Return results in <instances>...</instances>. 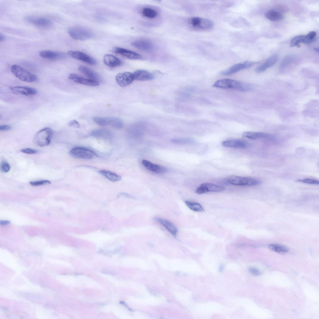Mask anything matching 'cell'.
Listing matches in <instances>:
<instances>
[{"instance_id":"obj_8","label":"cell","mask_w":319,"mask_h":319,"mask_svg":"<svg viewBox=\"0 0 319 319\" xmlns=\"http://www.w3.org/2000/svg\"><path fill=\"white\" fill-rule=\"evenodd\" d=\"M316 33L314 31L310 32L306 35H300L295 36L291 40L290 45L293 47L297 46L299 47L301 43H310L316 40L315 36Z\"/></svg>"},{"instance_id":"obj_7","label":"cell","mask_w":319,"mask_h":319,"mask_svg":"<svg viewBox=\"0 0 319 319\" xmlns=\"http://www.w3.org/2000/svg\"><path fill=\"white\" fill-rule=\"evenodd\" d=\"M189 22L193 27L202 30H210L213 27V25L211 20L200 17H193L190 19Z\"/></svg>"},{"instance_id":"obj_44","label":"cell","mask_w":319,"mask_h":319,"mask_svg":"<svg viewBox=\"0 0 319 319\" xmlns=\"http://www.w3.org/2000/svg\"><path fill=\"white\" fill-rule=\"evenodd\" d=\"M5 37L4 35L0 33V41H3L5 40Z\"/></svg>"},{"instance_id":"obj_12","label":"cell","mask_w":319,"mask_h":319,"mask_svg":"<svg viewBox=\"0 0 319 319\" xmlns=\"http://www.w3.org/2000/svg\"><path fill=\"white\" fill-rule=\"evenodd\" d=\"M68 54L69 56L74 59L90 64L94 65L96 64V61L94 59L82 52L70 50L68 52Z\"/></svg>"},{"instance_id":"obj_24","label":"cell","mask_w":319,"mask_h":319,"mask_svg":"<svg viewBox=\"0 0 319 319\" xmlns=\"http://www.w3.org/2000/svg\"><path fill=\"white\" fill-rule=\"evenodd\" d=\"M103 61L106 65L111 67L119 66L122 63L120 60L110 54L105 55L103 57Z\"/></svg>"},{"instance_id":"obj_35","label":"cell","mask_w":319,"mask_h":319,"mask_svg":"<svg viewBox=\"0 0 319 319\" xmlns=\"http://www.w3.org/2000/svg\"><path fill=\"white\" fill-rule=\"evenodd\" d=\"M297 181L305 183L311 184H318L319 181L316 179L311 178H304L298 179Z\"/></svg>"},{"instance_id":"obj_15","label":"cell","mask_w":319,"mask_h":319,"mask_svg":"<svg viewBox=\"0 0 319 319\" xmlns=\"http://www.w3.org/2000/svg\"><path fill=\"white\" fill-rule=\"evenodd\" d=\"M26 19L28 22L40 27H47L50 26L52 24L51 21L45 17H27Z\"/></svg>"},{"instance_id":"obj_29","label":"cell","mask_w":319,"mask_h":319,"mask_svg":"<svg viewBox=\"0 0 319 319\" xmlns=\"http://www.w3.org/2000/svg\"><path fill=\"white\" fill-rule=\"evenodd\" d=\"M99 173L109 180L112 182H115L121 180L120 176L114 172L105 170L99 171Z\"/></svg>"},{"instance_id":"obj_10","label":"cell","mask_w":319,"mask_h":319,"mask_svg":"<svg viewBox=\"0 0 319 319\" xmlns=\"http://www.w3.org/2000/svg\"><path fill=\"white\" fill-rule=\"evenodd\" d=\"M255 63L254 62L246 61L243 63L237 64L222 71L221 74L225 75H230L242 70L248 69L253 66Z\"/></svg>"},{"instance_id":"obj_13","label":"cell","mask_w":319,"mask_h":319,"mask_svg":"<svg viewBox=\"0 0 319 319\" xmlns=\"http://www.w3.org/2000/svg\"><path fill=\"white\" fill-rule=\"evenodd\" d=\"M68 78L76 83L86 85L95 86L99 85V83L98 81L90 79H86L74 73L69 74Z\"/></svg>"},{"instance_id":"obj_6","label":"cell","mask_w":319,"mask_h":319,"mask_svg":"<svg viewBox=\"0 0 319 319\" xmlns=\"http://www.w3.org/2000/svg\"><path fill=\"white\" fill-rule=\"evenodd\" d=\"M69 153L73 157L87 160L92 159L98 156L93 151L81 147L73 148L70 150Z\"/></svg>"},{"instance_id":"obj_43","label":"cell","mask_w":319,"mask_h":319,"mask_svg":"<svg viewBox=\"0 0 319 319\" xmlns=\"http://www.w3.org/2000/svg\"><path fill=\"white\" fill-rule=\"evenodd\" d=\"M10 223V222L8 221H1L0 224L1 225H5Z\"/></svg>"},{"instance_id":"obj_16","label":"cell","mask_w":319,"mask_h":319,"mask_svg":"<svg viewBox=\"0 0 319 319\" xmlns=\"http://www.w3.org/2000/svg\"><path fill=\"white\" fill-rule=\"evenodd\" d=\"M113 50L116 53L129 59L138 60L142 58L141 56L137 53L122 48L114 47Z\"/></svg>"},{"instance_id":"obj_11","label":"cell","mask_w":319,"mask_h":319,"mask_svg":"<svg viewBox=\"0 0 319 319\" xmlns=\"http://www.w3.org/2000/svg\"><path fill=\"white\" fill-rule=\"evenodd\" d=\"M116 79L117 84L121 87H124L131 83L134 80L133 74L129 72H125L118 74L116 76Z\"/></svg>"},{"instance_id":"obj_34","label":"cell","mask_w":319,"mask_h":319,"mask_svg":"<svg viewBox=\"0 0 319 319\" xmlns=\"http://www.w3.org/2000/svg\"><path fill=\"white\" fill-rule=\"evenodd\" d=\"M294 56L290 55L286 56L280 64V67L281 69H283L288 66L293 61Z\"/></svg>"},{"instance_id":"obj_9","label":"cell","mask_w":319,"mask_h":319,"mask_svg":"<svg viewBox=\"0 0 319 319\" xmlns=\"http://www.w3.org/2000/svg\"><path fill=\"white\" fill-rule=\"evenodd\" d=\"M224 189V188L222 186L210 183H205L199 186L195 192L196 193L200 194L208 192H220Z\"/></svg>"},{"instance_id":"obj_4","label":"cell","mask_w":319,"mask_h":319,"mask_svg":"<svg viewBox=\"0 0 319 319\" xmlns=\"http://www.w3.org/2000/svg\"><path fill=\"white\" fill-rule=\"evenodd\" d=\"M68 33L73 38L77 40H83L91 38L93 36V32L89 29L79 26L69 28Z\"/></svg>"},{"instance_id":"obj_45","label":"cell","mask_w":319,"mask_h":319,"mask_svg":"<svg viewBox=\"0 0 319 319\" xmlns=\"http://www.w3.org/2000/svg\"><path fill=\"white\" fill-rule=\"evenodd\" d=\"M223 266H222V265H221V266H220V268H219V271H220V272H221V271H222V270H223Z\"/></svg>"},{"instance_id":"obj_46","label":"cell","mask_w":319,"mask_h":319,"mask_svg":"<svg viewBox=\"0 0 319 319\" xmlns=\"http://www.w3.org/2000/svg\"><path fill=\"white\" fill-rule=\"evenodd\" d=\"M314 50H316V51H318V48L317 49L316 48H314Z\"/></svg>"},{"instance_id":"obj_23","label":"cell","mask_w":319,"mask_h":319,"mask_svg":"<svg viewBox=\"0 0 319 319\" xmlns=\"http://www.w3.org/2000/svg\"><path fill=\"white\" fill-rule=\"evenodd\" d=\"M155 220L163 225L173 236H176L178 230L172 223L167 220L160 218H156Z\"/></svg>"},{"instance_id":"obj_2","label":"cell","mask_w":319,"mask_h":319,"mask_svg":"<svg viewBox=\"0 0 319 319\" xmlns=\"http://www.w3.org/2000/svg\"><path fill=\"white\" fill-rule=\"evenodd\" d=\"M11 69L14 76L22 81L32 83L36 82L37 80V78L36 75L18 65H12Z\"/></svg>"},{"instance_id":"obj_32","label":"cell","mask_w":319,"mask_h":319,"mask_svg":"<svg viewBox=\"0 0 319 319\" xmlns=\"http://www.w3.org/2000/svg\"><path fill=\"white\" fill-rule=\"evenodd\" d=\"M185 203L186 206L193 211L201 212L204 211L202 206L198 203L188 201H185Z\"/></svg>"},{"instance_id":"obj_18","label":"cell","mask_w":319,"mask_h":319,"mask_svg":"<svg viewBox=\"0 0 319 319\" xmlns=\"http://www.w3.org/2000/svg\"><path fill=\"white\" fill-rule=\"evenodd\" d=\"M222 145L223 146L235 148H245L248 145V143L243 140L234 139L223 141Z\"/></svg>"},{"instance_id":"obj_40","label":"cell","mask_w":319,"mask_h":319,"mask_svg":"<svg viewBox=\"0 0 319 319\" xmlns=\"http://www.w3.org/2000/svg\"><path fill=\"white\" fill-rule=\"evenodd\" d=\"M69 126L78 128L80 127V125L79 123L76 120H72L69 121L68 123Z\"/></svg>"},{"instance_id":"obj_41","label":"cell","mask_w":319,"mask_h":319,"mask_svg":"<svg viewBox=\"0 0 319 319\" xmlns=\"http://www.w3.org/2000/svg\"><path fill=\"white\" fill-rule=\"evenodd\" d=\"M248 270L249 272L254 275L258 276L260 274V272L256 269L250 267L249 268Z\"/></svg>"},{"instance_id":"obj_33","label":"cell","mask_w":319,"mask_h":319,"mask_svg":"<svg viewBox=\"0 0 319 319\" xmlns=\"http://www.w3.org/2000/svg\"><path fill=\"white\" fill-rule=\"evenodd\" d=\"M142 12L144 16L150 18H154L157 15V12L155 10L148 7L144 8Z\"/></svg>"},{"instance_id":"obj_14","label":"cell","mask_w":319,"mask_h":319,"mask_svg":"<svg viewBox=\"0 0 319 319\" xmlns=\"http://www.w3.org/2000/svg\"><path fill=\"white\" fill-rule=\"evenodd\" d=\"M39 55L42 58L50 60L63 59L67 57L66 54L63 52L48 50L40 51Z\"/></svg>"},{"instance_id":"obj_36","label":"cell","mask_w":319,"mask_h":319,"mask_svg":"<svg viewBox=\"0 0 319 319\" xmlns=\"http://www.w3.org/2000/svg\"><path fill=\"white\" fill-rule=\"evenodd\" d=\"M50 181L47 180L31 181L30 183L31 185L34 186H39L46 184H50Z\"/></svg>"},{"instance_id":"obj_21","label":"cell","mask_w":319,"mask_h":319,"mask_svg":"<svg viewBox=\"0 0 319 319\" xmlns=\"http://www.w3.org/2000/svg\"><path fill=\"white\" fill-rule=\"evenodd\" d=\"M142 163L145 168L154 173L160 174L164 173L166 171V169L164 167L153 164L148 160H143Z\"/></svg>"},{"instance_id":"obj_31","label":"cell","mask_w":319,"mask_h":319,"mask_svg":"<svg viewBox=\"0 0 319 319\" xmlns=\"http://www.w3.org/2000/svg\"><path fill=\"white\" fill-rule=\"evenodd\" d=\"M268 248L271 250L279 253L285 254L288 252V249L286 247L279 244H269Z\"/></svg>"},{"instance_id":"obj_42","label":"cell","mask_w":319,"mask_h":319,"mask_svg":"<svg viewBox=\"0 0 319 319\" xmlns=\"http://www.w3.org/2000/svg\"><path fill=\"white\" fill-rule=\"evenodd\" d=\"M11 127L8 125H2L0 126V131H8L11 130Z\"/></svg>"},{"instance_id":"obj_1","label":"cell","mask_w":319,"mask_h":319,"mask_svg":"<svg viewBox=\"0 0 319 319\" xmlns=\"http://www.w3.org/2000/svg\"><path fill=\"white\" fill-rule=\"evenodd\" d=\"M213 86L219 88L231 89L242 91H247L251 89V86L249 84L229 79L217 80Z\"/></svg>"},{"instance_id":"obj_27","label":"cell","mask_w":319,"mask_h":319,"mask_svg":"<svg viewBox=\"0 0 319 319\" xmlns=\"http://www.w3.org/2000/svg\"><path fill=\"white\" fill-rule=\"evenodd\" d=\"M243 137L251 139H257L267 138L269 135L266 133L259 132L246 131L242 134Z\"/></svg>"},{"instance_id":"obj_20","label":"cell","mask_w":319,"mask_h":319,"mask_svg":"<svg viewBox=\"0 0 319 319\" xmlns=\"http://www.w3.org/2000/svg\"><path fill=\"white\" fill-rule=\"evenodd\" d=\"M131 45L139 50L145 51L151 50L153 47L152 43L146 40H139L134 41L132 43Z\"/></svg>"},{"instance_id":"obj_5","label":"cell","mask_w":319,"mask_h":319,"mask_svg":"<svg viewBox=\"0 0 319 319\" xmlns=\"http://www.w3.org/2000/svg\"><path fill=\"white\" fill-rule=\"evenodd\" d=\"M227 181L230 184L236 185L254 186L259 183L258 180L250 177L230 175L227 177Z\"/></svg>"},{"instance_id":"obj_17","label":"cell","mask_w":319,"mask_h":319,"mask_svg":"<svg viewBox=\"0 0 319 319\" xmlns=\"http://www.w3.org/2000/svg\"><path fill=\"white\" fill-rule=\"evenodd\" d=\"M11 90L15 94L27 96L34 95L37 93L35 89L26 86H15L11 88Z\"/></svg>"},{"instance_id":"obj_38","label":"cell","mask_w":319,"mask_h":319,"mask_svg":"<svg viewBox=\"0 0 319 319\" xmlns=\"http://www.w3.org/2000/svg\"><path fill=\"white\" fill-rule=\"evenodd\" d=\"M173 143L177 144H183L188 142V140L184 139H174L171 140Z\"/></svg>"},{"instance_id":"obj_30","label":"cell","mask_w":319,"mask_h":319,"mask_svg":"<svg viewBox=\"0 0 319 319\" xmlns=\"http://www.w3.org/2000/svg\"><path fill=\"white\" fill-rule=\"evenodd\" d=\"M265 15L267 19L273 21H281L283 18L280 13L273 10H269L266 13Z\"/></svg>"},{"instance_id":"obj_26","label":"cell","mask_w":319,"mask_h":319,"mask_svg":"<svg viewBox=\"0 0 319 319\" xmlns=\"http://www.w3.org/2000/svg\"><path fill=\"white\" fill-rule=\"evenodd\" d=\"M91 135L94 137L104 139H109L112 136L111 132L106 129H100L93 131Z\"/></svg>"},{"instance_id":"obj_25","label":"cell","mask_w":319,"mask_h":319,"mask_svg":"<svg viewBox=\"0 0 319 319\" xmlns=\"http://www.w3.org/2000/svg\"><path fill=\"white\" fill-rule=\"evenodd\" d=\"M79 70L90 79L98 81H101L99 75L91 69L86 66L81 65L78 68Z\"/></svg>"},{"instance_id":"obj_22","label":"cell","mask_w":319,"mask_h":319,"mask_svg":"<svg viewBox=\"0 0 319 319\" xmlns=\"http://www.w3.org/2000/svg\"><path fill=\"white\" fill-rule=\"evenodd\" d=\"M134 80L139 81H147L152 80L154 78L151 73L144 70H138L133 73Z\"/></svg>"},{"instance_id":"obj_39","label":"cell","mask_w":319,"mask_h":319,"mask_svg":"<svg viewBox=\"0 0 319 319\" xmlns=\"http://www.w3.org/2000/svg\"><path fill=\"white\" fill-rule=\"evenodd\" d=\"M21 151L23 153L29 154H36L37 152L36 150L29 148L22 149L21 150Z\"/></svg>"},{"instance_id":"obj_3","label":"cell","mask_w":319,"mask_h":319,"mask_svg":"<svg viewBox=\"0 0 319 319\" xmlns=\"http://www.w3.org/2000/svg\"><path fill=\"white\" fill-rule=\"evenodd\" d=\"M53 134V130L50 128L46 127L38 131L35 136L34 140L35 144L42 147L49 145L50 142Z\"/></svg>"},{"instance_id":"obj_37","label":"cell","mask_w":319,"mask_h":319,"mask_svg":"<svg viewBox=\"0 0 319 319\" xmlns=\"http://www.w3.org/2000/svg\"><path fill=\"white\" fill-rule=\"evenodd\" d=\"M1 169L2 172L6 173L10 170V166L7 163L2 162L1 164Z\"/></svg>"},{"instance_id":"obj_19","label":"cell","mask_w":319,"mask_h":319,"mask_svg":"<svg viewBox=\"0 0 319 319\" xmlns=\"http://www.w3.org/2000/svg\"><path fill=\"white\" fill-rule=\"evenodd\" d=\"M278 56L274 54L268 58L262 64L259 66L256 69V72L260 73L274 65L278 60Z\"/></svg>"},{"instance_id":"obj_28","label":"cell","mask_w":319,"mask_h":319,"mask_svg":"<svg viewBox=\"0 0 319 319\" xmlns=\"http://www.w3.org/2000/svg\"><path fill=\"white\" fill-rule=\"evenodd\" d=\"M114 117H95L93 118V121L98 125L105 126L108 125L111 126Z\"/></svg>"}]
</instances>
